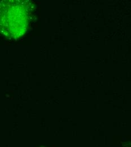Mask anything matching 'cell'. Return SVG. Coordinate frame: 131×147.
<instances>
[{"mask_svg":"<svg viewBox=\"0 0 131 147\" xmlns=\"http://www.w3.org/2000/svg\"><path fill=\"white\" fill-rule=\"evenodd\" d=\"M34 6L26 1L0 2V33L9 38H17L28 30L33 17Z\"/></svg>","mask_w":131,"mask_h":147,"instance_id":"obj_1","label":"cell"}]
</instances>
